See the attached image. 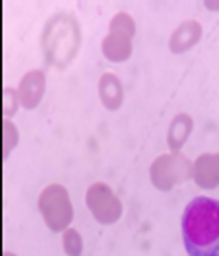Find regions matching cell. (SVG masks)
Instances as JSON below:
<instances>
[{
    "label": "cell",
    "mask_w": 219,
    "mask_h": 256,
    "mask_svg": "<svg viewBox=\"0 0 219 256\" xmlns=\"http://www.w3.org/2000/svg\"><path fill=\"white\" fill-rule=\"evenodd\" d=\"M66 252L70 256H79V252H82V238L74 230L66 232Z\"/></svg>",
    "instance_id": "obj_4"
},
{
    "label": "cell",
    "mask_w": 219,
    "mask_h": 256,
    "mask_svg": "<svg viewBox=\"0 0 219 256\" xmlns=\"http://www.w3.org/2000/svg\"><path fill=\"white\" fill-rule=\"evenodd\" d=\"M182 241L191 256H219V202L195 197L182 214Z\"/></svg>",
    "instance_id": "obj_1"
},
{
    "label": "cell",
    "mask_w": 219,
    "mask_h": 256,
    "mask_svg": "<svg viewBox=\"0 0 219 256\" xmlns=\"http://www.w3.org/2000/svg\"><path fill=\"white\" fill-rule=\"evenodd\" d=\"M208 176L212 178V186L219 184V156H204V158L198 160V164H195V180H198V184L206 186L208 184Z\"/></svg>",
    "instance_id": "obj_3"
},
{
    "label": "cell",
    "mask_w": 219,
    "mask_h": 256,
    "mask_svg": "<svg viewBox=\"0 0 219 256\" xmlns=\"http://www.w3.org/2000/svg\"><path fill=\"white\" fill-rule=\"evenodd\" d=\"M88 204L90 210L96 219H101L103 224H110L120 214V204L116 197H112L110 188L106 184H94L88 193Z\"/></svg>",
    "instance_id": "obj_2"
}]
</instances>
